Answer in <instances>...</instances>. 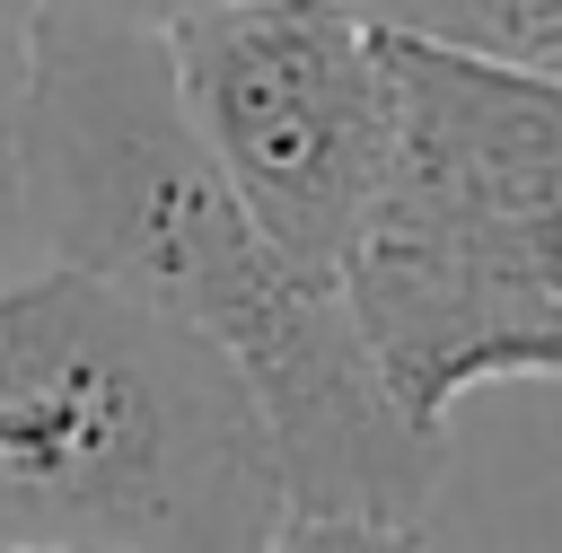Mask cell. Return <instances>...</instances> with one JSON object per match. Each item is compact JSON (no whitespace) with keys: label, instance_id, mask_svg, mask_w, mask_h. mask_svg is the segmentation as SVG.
I'll return each mask as SVG.
<instances>
[{"label":"cell","instance_id":"obj_1","mask_svg":"<svg viewBox=\"0 0 562 553\" xmlns=\"http://www.w3.org/2000/svg\"><path fill=\"white\" fill-rule=\"evenodd\" d=\"M26 246L140 290L228 351L281 456V544L422 535L448 430L395 395L351 281L290 263L255 228L176 88L167 35L44 0L26 97Z\"/></svg>","mask_w":562,"mask_h":553},{"label":"cell","instance_id":"obj_2","mask_svg":"<svg viewBox=\"0 0 562 553\" xmlns=\"http://www.w3.org/2000/svg\"><path fill=\"white\" fill-rule=\"evenodd\" d=\"M272 430L184 316L53 263L0 290V544H281Z\"/></svg>","mask_w":562,"mask_h":553},{"label":"cell","instance_id":"obj_3","mask_svg":"<svg viewBox=\"0 0 562 553\" xmlns=\"http://www.w3.org/2000/svg\"><path fill=\"white\" fill-rule=\"evenodd\" d=\"M395 114L342 281L395 395L448 430L474 386L562 377V70L395 26Z\"/></svg>","mask_w":562,"mask_h":553},{"label":"cell","instance_id":"obj_4","mask_svg":"<svg viewBox=\"0 0 562 553\" xmlns=\"http://www.w3.org/2000/svg\"><path fill=\"white\" fill-rule=\"evenodd\" d=\"M167 53L255 228L342 281L395 176V18L369 0H237L184 18Z\"/></svg>","mask_w":562,"mask_h":553},{"label":"cell","instance_id":"obj_5","mask_svg":"<svg viewBox=\"0 0 562 553\" xmlns=\"http://www.w3.org/2000/svg\"><path fill=\"white\" fill-rule=\"evenodd\" d=\"M395 26L448 35V44H474V53H501V61L562 70V0H404Z\"/></svg>","mask_w":562,"mask_h":553},{"label":"cell","instance_id":"obj_6","mask_svg":"<svg viewBox=\"0 0 562 553\" xmlns=\"http://www.w3.org/2000/svg\"><path fill=\"white\" fill-rule=\"evenodd\" d=\"M44 0H0V255L26 237V97H35Z\"/></svg>","mask_w":562,"mask_h":553},{"label":"cell","instance_id":"obj_7","mask_svg":"<svg viewBox=\"0 0 562 553\" xmlns=\"http://www.w3.org/2000/svg\"><path fill=\"white\" fill-rule=\"evenodd\" d=\"M53 9H79V18H114V26L176 35L184 18H211V9H237V0H53Z\"/></svg>","mask_w":562,"mask_h":553}]
</instances>
